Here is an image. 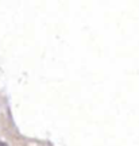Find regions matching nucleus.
Returning <instances> with one entry per match:
<instances>
[{
  "label": "nucleus",
  "mask_w": 139,
  "mask_h": 146,
  "mask_svg": "<svg viewBox=\"0 0 139 146\" xmlns=\"http://www.w3.org/2000/svg\"><path fill=\"white\" fill-rule=\"evenodd\" d=\"M0 146H7V143H4V142H0Z\"/></svg>",
  "instance_id": "f257e3e1"
}]
</instances>
